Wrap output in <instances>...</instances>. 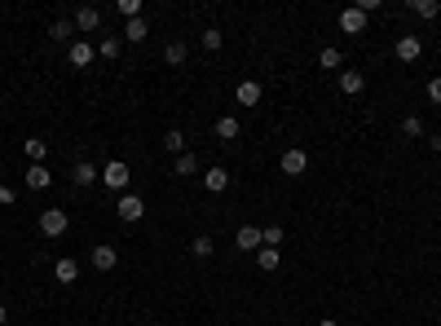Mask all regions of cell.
Masks as SVG:
<instances>
[{
  "label": "cell",
  "mask_w": 441,
  "mask_h": 326,
  "mask_svg": "<svg viewBox=\"0 0 441 326\" xmlns=\"http://www.w3.org/2000/svg\"><path fill=\"white\" fill-rule=\"evenodd\" d=\"M234 247H238V251H247V256H256V251L265 247V243H260V225H238Z\"/></svg>",
  "instance_id": "7"
},
{
  "label": "cell",
  "mask_w": 441,
  "mask_h": 326,
  "mask_svg": "<svg viewBox=\"0 0 441 326\" xmlns=\"http://www.w3.org/2000/svg\"><path fill=\"white\" fill-rule=\"evenodd\" d=\"M411 14L424 18V22H433V18L441 14V5H437V0H411Z\"/></svg>",
  "instance_id": "27"
},
{
  "label": "cell",
  "mask_w": 441,
  "mask_h": 326,
  "mask_svg": "<svg viewBox=\"0 0 441 326\" xmlns=\"http://www.w3.org/2000/svg\"><path fill=\"white\" fill-rule=\"evenodd\" d=\"M119 53H124V35H106V40H98V57H111L115 62Z\"/></svg>",
  "instance_id": "22"
},
{
  "label": "cell",
  "mask_w": 441,
  "mask_h": 326,
  "mask_svg": "<svg viewBox=\"0 0 441 326\" xmlns=\"http://www.w3.org/2000/svg\"><path fill=\"white\" fill-rule=\"evenodd\" d=\"M256 264H260V269H265V273H273V269H278V264H282L278 247H260V251H256Z\"/></svg>",
  "instance_id": "29"
},
{
  "label": "cell",
  "mask_w": 441,
  "mask_h": 326,
  "mask_svg": "<svg viewBox=\"0 0 441 326\" xmlns=\"http://www.w3.org/2000/svg\"><path fill=\"white\" fill-rule=\"evenodd\" d=\"M340 31H344V35H362V31H366V14H362L357 5L344 9V14H340Z\"/></svg>",
  "instance_id": "12"
},
{
  "label": "cell",
  "mask_w": 441,
  "mask_h": 326,
  "mask_svg": "<svg viewBox=\"0 0 441 326\" xmlns=\"http://www.w3.org/2000/svg\"><path fill=\"white\" fill-rule=\"evenodd\" d=\"M318 66H323V71H340L344 66V53L336 49V44H327V49L318 53Z\"/></svg>",
  "instance_id": "26"
},
{
  "label": "cell",
  "mask_w": 441,
  "mask_h": 326,
  "mask_svg": "<svg viewBox=\"0 0 441 326\" xmlns=\"http://www.w3.org/2000/svg\"><path fill=\"white\" fill-rule=\"evenodd\" d=\"M212 251H217V243H212V234H199L195 243H190V256H195V260H212Z\"/></svg>",
  "instance_id": "24"
},
{
  "label": "cell",
  "mask_w": 441,
  "mask_h": 326,
  "mask_svg": "<svg viewBox=\"0 0 441 326\" xmlns=\"http://www.w3.org/2000/svg\"><path fill=\"white\" fill-rule=\"evenodd\" d=\"M71 22H75V31H80V40H84L89 31H98L102 27V9L98 5H80L75 14H71Z\"/></svg>",
  "instance_id": "4"
},
{
  "label": "cell",
  "mask_w": 441,
  "mask_h": 326,
  "mask_svg": "<svg viewBox=\"0 0 441 326\" xmlns=\"http://www.w3.org/2000/svg\"><path fill=\"white\" fill-rule=\"evenodd\" d=\"M278 167H282V172H287V176H305V172H309V154H305L300 146H291V150H282Z\"/></svg>",
  "instance_id": "5"
},
{
  "label": "cell",
  "mask_w": 441,
  "mask_h": 326,
  "mask_svg": "<svg viewBox=\"0 0 441 326\" xmlns=\"http://www.w3.org/2000/svg\"><path fill=\"white\" fill-rule=\"evenodd\" d=\"M234 102H238V106H256V102H260V84H256V80H243V84L234 89Z\"/></svg>",
  "instance_id": "19"
},
{
  "label": "cell",
  "mask_w": 441,
  "mask_h": 326,
  "mask_svg": "<svg viewBox=\"0 0 441 326\" xmlns=\"http://www.w3.org/2000/svg\"><path fill=\"white\" fill-rule=\"evenodd\" d=\"M186 57H190L186 40H168V44H163V62H168V66H186Z\"/></svg>",
  "instance_id": "18"
},
{
  "label": "cell",
  "mask_w": 441,
  "mask_h": 326,
  "mask_svg": "<svg viewBox=\"0 0 441 326\" xmlns=\"http://www.w3.org/2000/svg\"><path fill=\"white\" fill-rule=\"evenodd\" d=\"M89 260H93V269H98V273H111L115 264H119V251L111 243H98V247L89 251Z\"/></svg>",
  "instance_id": "9"
},
{
  "label": "cell",
  "mask_w": 441,
  "mask_h": 326,
  "mask_svg": "<svg viewBox=\"0 0 441 326\" xmlns=\"http://www.w3.org/2000/svg\"><path fill=\"white\" fill-rule=\"evenodd\" d=\"M318 326H340V322H336V318H323V322H318Z\"/></svg>",
  "instance_id": "37"
},
{
  "label": "cell",
  "mask_w": 441,
  "mask_h": 326,
  "mask_svg": "<svg viewBox=\"0 0 441 326\" xmlns=\"http://www.w3.org/2000/svg\"><path fill=\"white\" fill-rule=\"evenodd\" d=\"M49 40H53V44H75V22H71V18H57L53 27H49Z\"/></svg>",
  "instance_id": "17"
},
{
  "label": "cell",
  "mask_w": 441,
  "mask_h": 326,
  "mask_svg": "<svg viewBox=\"0 0 441 326\" xmlns=\"http://www.w3.org/2000/svg\"><path fill=\"white\" fill-rule=\"evenodd\" d=\"M93 57H98V44H89V40H75V44H66V62L75 66V71H84Z\"/></svg>",
  "instance_id": "6"
},
{
  "label": "cell",
  "mask_w": 441,
  "mask_h": 326,
  "mask_svg": "<svg viewBox=\"0 0 441 326\" xmlns=\"http://www.w3.org/2000/svg\"><path fill=\"white\" fill-rule=\"evenodd\" d=\"M199 167H204V163H199V154L186 150V154H177V159H172V176H195Z\"/></svg>",
  "instance_id": "15"
},
{
  "label": "cell",
  "mask_w": 441,
  "mask_h": 326,
  "mask_svg": "<svg viewBox=\"0 0 441 326\" xmlns=\"http://www.w3.org/2000/svg\"><path fill=\"white\" fill-rule=\"evenodd\" d=\"M260 243H265V247H278V243H282V225H265V229H260Z\"/></svg>",
  "instance_id": "32"
},
{
  "label": "cell",
  "mask_w": 441,
  "mask_h": 326,
  "mask_svg": "<svg viewBox=\"0 0 441 326\" xmlns=\"http://www.w3.org/2000/svg\"><path fill=\"white\" fill-rule=\"evenodd\" d=\"M402 137H406V141H420V137H428L424 119H420V115H406V119H402Z\"/></svg>",
  "instance_id": "20"
},
{
  "label": "cell",
  "mask_w": 441,
  "mask_h": 326,
  "mask_svg": "<svg viewBox=\"0 0 441 326\" xmlns=\"http://www.w3.org/2000/svg\"><path fill=\"white\" fill-rule=\"evenodd\" d=\"M362 89H366V75H362V71H340V93H344V98H357Z\"/></svg>",
  "instance_id": "14"
},
{
  "label": "cell",
  "mask_w": 441,
  "mask_h": 326,
  "mask_svg": "<svg viewBox=\"0 0 441 326\" xmlns=\"http://www.w3.org/2000/svg\"><path fill=\"white\" fill-rule=\"evenodd\" d=\"M128 181H133V172H128V163H124V159H111V163L102 167V185L111 190V194H124Z\"/></svg>",
  "instance_id": "1"
},
{
  "label": "cell",
  "mask_w": 441,
  "mask_h": 326,
  "mask_svg": "<svg viewBox=\"0 0 441 326\" xmlns=\"http://www.w3.org/2000/svg\"><path fill=\"white\" fill-rule=\"evenodd\" d=\"M146 35H150L146 18H133V22H128V27H124V44H141V40H146Z\"/></svg>",
  "instance_id": "25"
},
{
  "label": "cell",
  "mask_w": 441,
  "mask_h": 326,
  "mask_svg": "<svg viewBox=\"0 0 441 326\" xmlns=\"http://www.w3.org/2000/svg\"><path fill=\"white\" fill-rule=\"evenodd\" d=\"M53 278H57V282H75V278H80V264L71 260V256H62V260L53 264Z\"/></svg>",
  "instance_id": "23"
},
{
  "label": "cell",
  "mask_w": 441,
  "mask_h": 326,
  "mask_svg": "<svg viewBox=\"0 0 441 326\" xmlns=\"http://www.w3.org/2000/svg\"><path fill=\"white\" fill-rule=\"evenodd\" d=\"M204 190L225 194V190H230V172H225V167H208V172H204Z\"/></svg>",
  "instance_id": "16"
},
{
  "label": "cell",
  "mask_w": 441,
  "mask_h": 326,
  "mask_svg": "<svg viewBox=\"0 0 441 326\" xmlns=\"http://www.w3.org/2000/svg\"><path fill=\"white\" fill-rule=\"evenodd\" d=\"M393 53H397V62H420V53H424L420 35H397V44H393Z\"/></svg>",
  "instance_id": "10"
},
{
  "label": "cell",
  "mask_w": 441,
  "mask_h": 326,
  "mask_svg": "<svg viewBox=\"0 0 441 326\" xmlns=\"http://www.w3.org/2000/svg\"><path fill=\"white\" fill-rule=\"evenodd\" d=\"M212 132H217V141H225V146H234V141H238V132H243V124H238L234 115H221V119H217V128H212Z\"/></svg>",
  "instance_id": "13"
},
{
  "label": "cell",
  "mask_w": 441,
  "mask_h": 326,
  "mask_svg": "<svg viewBox=\"0 0 441 326\" xmlns=\"http://www.w3.org/2000/svg\"><path fill=\"white\" fill-rule=\"evenodd\" d=\"M221 40H225V35H221L217 27H208L204 35H199V44H204V49H208V53H217V49H221Z\"/></svg>",
  "instance_id": "30"
},
{
  "label": "cell",
  "mask_w": 441,
  "mask_h": 326,
  "mask_svg": "<svg viewBox=\"0 0 441 326\" xmlns=\"http://www.w3.org/2000/svg\"><path fill=\"white\" fill-rule=\"evenodd\" d=\"M428 146H433V150L441 154V132H433V137H428Z\"/></svg>",
  "instance_id": "35"
},
{
  "label": "cell",
  "mask_w": 441,
  "mask_h": 326,
  "mask_svg": "<svg viewBox=\"0 0 441 326\" xmlns=\"http://www.w3.org/2000/svg\"><path fill=\"white\" fill-rule=\"evenodd\" d=\"M71 181H75V190H89V185H98V181H102V167H93L89 159H75Z\"/></svg>",
  "instance_id": "8"
},
{
  "label": "cell",
  "mask_w": 441,
  "mask_h": 326,
  "mask_svg": "<svg viewBox=\"0 0 441 326\" xmlns=\"http://www.w3.org/2000/svg\"><path fill=\"white\" fill-rule=\"evenodd\" d=\"M163 150H168V154H186V132L168 128V132H163Z\"/></svg>",
  "instance_id": "28"
},
{
  "label": "cell",
  "mask_w": 441,
  "mask_h": 326,
  "mask_svg": "<svg viewBox=\"0 0 441 326\" xmlns=\"http://www.w3.org/2000/svg\"><path fill=\"white\" fill-rule=\"evenodd\" d=\"M5 322H9V309H5V305H0V326H5Z\"/></svg>",
  "instance_id": "36"
},
{
  "label": "cell",
  "mask_w": 441,
  "mask_h": 326,
  "mask_svg": "<svg viewBox=\"0 0 441 326\" xmlns=\"http://www.w3.org/2000/svg\"><path fill=\"white\" fill-rule=\"evenodd\" d=\"M428 102H437V106H441V75L428 80Z\"/></svg>",
  "instance_id": "34"
},
{
  "label": "cell",
  "mask_w": 441,
  "mask_h": 326,
  "mask_svg": "<svg viewBox=\"0 0 441 326\" xmlns=\"http://www.w3.org/2000/svg\"><path fill=\"white\" fill-rule=\"evenodd\" d=\"M22 185H27V190H49V185H53V172H49L44 163H31L27 176H22Z\"/></svg>",
  "instance_id": "11"
},
{
  "label": "cell",
  "mask_w": 441,
  "mask_h": 326,
  "mask_svg": "<svg viewBox=\"0 0 441 326\" xmlns=\"http://www.w3.org/2000/svg\"><path fill=\"white\" fill-rule=\"evenodd\" d=\"M18 203V190L14 185H0V208H14Z\"/></svg>",
  "instance_id": "33"
},
{
  "label": "cell",
  "mask_w": 441,
  "mask_h": 326,
  "mask_svg": "<svg viewBox=\"0 0 441 326\" xmlns=\"http://www.w3.org/2000/svg\"><path fill=\"white\" fill-rule=\"evenodd\" d=\"M115 212H119V221H124V225H137L141 216H146V199H141V194H119Z\"/></svg>",
  "instance_id": "2"
},
{
  "label": "cell",
  "mask_w": 441,
  "mask_h": 326,
  "mask_svg": "<svg viewBox=\"0 0 441 326\" xmlns=\"http://www.w3.org/2000/svg\"><path fill=\"white\" fill-rule=\"evenodd\" d=\"M115 9H119V14H124L128 22L141 18V0H115Z\"/></svg>",
  "instance_id": "31"
},
{
  "label": "cell",
  "mask_w": 441,
  "mask_h": 326,
  "mask_svg": "<svg viewBox=\"0 0 441 326\" xmlns=\"http://www.w3.org/2000/svg\"><path fill=\"white\" fill-rule=\"evenodd\" d=\"M22 150H27L31 163H44V154H49V141H44V137H27V141H22Z\"/></svg>",
  "instance_id": "21"
},
{
  "label": "cell",
  "mask_w": 441,
  "mask_h": 326,
  "mask_svg": "<svg viewBox=\"0 0 441 326\" xmlns=\"http://www.w3.org/2000/svg\"><path fill=\"white\" fill-rule=\"evenodd\" d=\"M66 225H71V216H66L62 208L40 212V234H44V238H62V234H66Z\"/></svg>",
  "instance_id": "3"
}]
</instances>
